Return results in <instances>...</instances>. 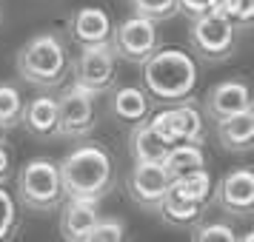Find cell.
<instances>
[{
	"label": "cell",
	"mask_w": 254,
	"mask_h": 242,
	"mask_svg": "<svg viewBox=\"0 0 254 242\" xmlns=\"http://www.w3.org/2000/svg\"><path fill=\"white\" fill-rule=\"evenodd\" d=\"M143 66V89L163 105L191 100L200 83L197 60L183 48H154Z\"/></svg>",
	"instance_id": "cell-1"
},
{
	"label": "cell",
	"mask_w": 254,
	"mask_h": 242,
	"mask_svg": "<svg viewBox=\"0 0 254 242\" xmlns=\"http://www.w3.org/2000/svg\"><path fill=\"white\" fill-rule=\"evenodd\" d=\"M63 194L80 199H100L115 185V160L100 143H83L58 162Z\"/></svg>",
	"instance_id": "cell-2"
},
{
	"label": "cell",
	"mask_w": 254,
	"mask_h": 242,
	"mask_svg": "<svg viewBox=\"0 0 254 242\" xmlns=\"http://www.w3.org/2000/svg\"><path fill=\"white\" fill-rule=\"evenodd\" d=\"M14 71L17 77L35 89H58L63 86V80L71 74V57L66 43L52 32L35 35L32 40H26L23 46L17 48L14 57Z\"/></svg>",
	"instance_id": "cell-3"
},
{
	"label": "cell",
	"mask_w": 254,
	"mask_h": 242,
	"mask_svg": "<svg viewBox=\"0 0 254 242\" xmlns=\"http://www.w3.org/2000/svg\"><path fill=\"white\" fill-rule=\"evenodd\" d=\"M14 183H17V202L35 214L58 211L60 202L66 199L58 162L46 160V157H35L26 165H20Z\"/></svg>",
	"instance_id": "cell-4"
},
{
	"label": "cell",
	"mask_w": 254,
	"mask_h": 242,
	"mask_svg": "<svg viewBox=\"0 0 254 242\" xmlns=\"http://www.w3.org/2000/svg\"><path fill=\"white\" fill-rule=\"evenodd\" d=\"M234 26L226 23L217 14H197L191 17V29H189V46L203 63H223L234 54L237 37H234Z\"/></svg>",
	"instance_id": "cell-5"
},
{
	"label": "cell",
	"mask_w": 254,
	"mask_h": 242,
	"mask_svg": "<svg viewBox=\"0 0 254 242\" xmlns=\"http://www.w3.org/2000/svg\"><path fill=\"white\" fill-rule=\"evenodd\" d=\"M58 120H60V137L83 140L89 137L97 126V94L83 89L77 83L66 86L58 97Z\"/></svg>",
	"instance_id": "cell-6"
},
{
	"label": "cell",
	"mask_w": 254,
	"mask_h": 242,
	"mask_svg": "<svg viewBox=\"0 0 254 242\" xmlns=\"http://www.w3.org/2000/svg\"><path fill=\"white\" fill-rule=\"evenodd\" d=\"M109 46H112V51H115V57L140 66L154 48L160 46L157 23H154V20H146V17H140V14H131V17L120 20V23L112 29V40H109Z\"/></svg>",
	"instance_id": "cell-7"
},
{
	"label": "cell",
	"mask_w": 254,
	"mask_h": 242,
	"mask_svg": "<svg viewBox=\"0 0 254 242\" xmlns=\"http://www.w3.org/2000/svg\"><path fill=\"white\" fill-rule=\"evenodd\" d=\"M149 123L169 145H174V143H200L203 145V137H206L203 111L197 105H191V100L163 105Z\"/></svg>",
	"instance_id": "cell-8"
},
{
	"label": "cell",
	"mask_w": 254,
	"mask_h": 242,
	"mask_svg": "<svg viewBox=\"0 0 254 242\" xmlns=\"http://www.w3.org/2000/svg\"><path fill=\"white\" fill-rule=\"evenodd\" d=\"M71 74L77 86L89 89L92 94H106L115 89L117 80V57L112 46H83L80 54L71 60Z\"/></svg>",
	"instance_id": "cell-9"
},
{
	"label": "cell",
	"mask_w": 254,
	"mask_h": 242,
	"mask_svg": "<svg viewBox=\"0 0 254 242\" xmlns=\"http://www.w3.org/2000/svg\"><path fill=\"white\" fill-rule=\"evenodd\" d=\"M169 185H172V177L163 168V162H134L126 177V191L131 202L146 211H157Z\"/></svg>",
	"instance_id": "cell-10"
},
{
	"label": "cell",
	"mask_w": 254,
	"mask_h": 242,
	"mask_svg": "<svg viewBox=\"0 0 254 242\" xmlns=\"http://www.w3.org/2000/svg\"><path fill=\"white\" fill-rule=\"evenodd\" d=\"M214 199L226 214L249 217L254 211V174L252 168H234L223 174V180L214 188Z\"/></svg>",
	"instance_id": "cell-11"
},
{
	"label": "cell",
	"mask_w": 254,
	"mask_h": 242,
	"mask_svg": "<svg viewBox=\"0 0 254 242\" xmlns=\"http://www.w3.org/2000/svg\"><path fill=\"white\" fill-rule=\"evenodd\" d=\"M252 108V92H249V83L246 80H223L217 86H211L203 100V111L208 120H223L229 114L246 111Z\"/></svg>",
	"instance_id": "cell-12"
},
{
	"label": "cell",
	"mask_w": 254,
	"mask_h": 242,
	"mask_svg": "<svg viewBox=\"0 0 254 242\" xmlns=\"http://www.w3.org/2000/svg\"><path fill=\"white\" fill-rule=\"evenodd\" d=\"M60 237L69 242H83L86 231L92 228L94 222L100 219V208L97 199H80V196H66L60 202Z\"/></svg>",
	"instance_id": "cell-13"
},
{
	"label": "cell",
	"mask_w": 254,
	"mask_h": 242,
	"mask_svg": "<svg viewBox=\"0 0 254 242\" xmlns=\"http://www.w3.org/2000/svg\"><path fill=\"white\" fill-rule=\"evenodd\" d=\"M112 17L100 6H83L71 17V40L77 46H103L112 40Z\"/></svg>",
	"instance_id": "cell-14"
},
{
	"label": "cell",
	"mask_w": 254,
	"mask_h": 242,
	"mask_svg": "<svg viewBox=\"0 0 254 242\" xmlns=\"http://www.w3.org/2000/svg\"><path fill=\"white\" fill-rule=\"evenodd\" d=\"M206 205L208 202H200V199H194L191 194H186L177 183H172L166 188L160 205H157V214H160L169 225H174V228H189V225H194L197 219L203 217Z\"/></svg>",
	"instance_id": "cell-15"
},
{
	"label": "cell",
	"mask_w": 254,
	"mask_h": 242,
	"mask_svg": "<svg viewBox=\"0 0 254 242\" xmlns=\"http://www.w3.org/2000/svg\"><path fill=\"white\" fill-rule=\"evenodd\" d=\"M20 123L26 131L37 140H55L60 137V120H58V97L52 94H37L35 100L23 105Z\"/></svg>",
	"instance_id": "cell-16"
},
{
	"label": "cell",
	"mask_w": 254,
	"mask_h": 242,
	"mask_svg": "<svg viewBox=\"0 0 254 242\" xmlns=\"http://www.w3.org/2000/svg\"><path fill=\"white\" fill-rule=\"evenodd\" d=\"M214 131H217L220 145L231 154H246V151L254 148V111L246 108V111H237V114H229L214 123Z\"/></svg>",
	"instance_id": "cell-17"
},
{
	"label": "cell",
	"mask_w": 254,
	"mask_h": 242,
	"mask_svg": "<svg viewBox=\"0 0 254 242\" xmlns=\"http://www.w3.org/2000/svg\"><path fill=\"white\" fill-rule=\"evenodd\" d=\"M169 148L172 145L151 128L149 120L134 123L131 134H128V151H131V160L134 162H163Z\"/></svg>",
	"instance_id": "cell-18"
},
{
	"label": "cell",
	"mask_w": 254,
	"mask_h": 242,
	"mask_svg": "<svg viewBox=\"0 0 254 242\" xmlns=\"http://www.w3.org/2000/svg\"><path fill=\"white\" fill-rule=\"evenodd\" d=\"M163 168L169 171L172 180H180L186 174H194L206 168V154L200 143H174L163 157Z\"/></svg>",
	"instance_id": "cell-19"
},
{
	"label": "cell",
	"mask_w": 254,
	"mask_h": 242,
	"mask_svg": "<svg viewBox=\"0 0 254 242\" xmlns=\"http://www.w3.org/2000/svg\"><path fill=\"white\" fill-rule=\"evenodd\" d=\"M112 114L123 123H140L149 117V94L137 86H120L112 92Z\"/></svg>",
	"instance_id": "cell-20"
},
{
	"label": "cell",
	"mask_w": 254,
	"mask_h": 242,
	"mask_svg": "<svg viewBox=\"0 0 254 242\" xmlns=\"http://www.w3.org/2000/svg\"><path fill=\"white\" fill-rule=\"evenodd\" d=\"M208 12L223 17L234 29H249L254 20V0H211Z\"/></svg>",
	"instance_id": "cell-21"
},
{
	"label": "cell",
	"mask_w": 254,
	"mask_h": 242,
	"mask_svg": "<svg viewBox=\"0 0 254 242\" xmlns=\"http://www.w3.org/2000/svg\"><path fill=\"white\" fill-rule=\"evenodd\" d=\"M23 94L17 86L12 83H0V128L3 131H9L20 123V117H23Z\"/></svg>",
	"instance_id": "cell-22"
},
{
	"label": "cell",
	"mask_w": 254,
	"mask_h": 242,
	"mask_svg": "<svg viewBox=\"0 0 254 242\" xmlns=\"http://www.w3.org/2000/svg\"><path fill=\"white\" fill-rule=\"evenodd\" d=\"M128 3H131L134 14L146 17V20H154V23H166L174 14H180L177 0H128Z\"/></svg>",
	"instance_id": "cell-23"
},
{
	"label": "cell",
	"mask_w": 254,
	"mask_h": 242,
	"mask_svg": "<svg viewBox=\"0 0 254 242\" xmlns=\"http://www.w3.org/2000/svg\"><path fill=\"white\" fill-rule=\"evenodd\" d=\"M20 225V211H17V199H14L3 185H0V240H9Z\"/></svg>",
	"instance_id": "cell-24"
},
{
	"label": "cell",
	"mask_w": 254,
	"mask_h": 242,
	"mask_svg": "<svg viewBox=\"0 0 254 242\" xmlns=\"http://www.w3.org/2000/svg\"><path fill=\"white\" fill-rule=\"evenodd\" d=\"M123 231H126V225L120 222V219H97L92 228L86 231V237H83V242H120L123 240Z\"/></svg>",
	"instance_id": "cell-25"
},
{
	"label": "cell",
	"mask_w": 254,
	"mask_h": 242,
	"mask_svg": "<svg viewBox=\"0 0 254 242\" xmlns=\"http://www.w3.org/2000/svg\"><path fill=\"white\" fill-rule=\"evenodd\" d=\"M194 242H234V228L226 222H206L191 231Z\"/></svg>",
	"instance_id": "cell-26"
},
{
	"label": "cell",
	"mask_w": 254,
	"mask_h": 242,
	"mask_svg": "<svg viewBox=\"0 0 254 242\" xmlns=\"http://www.w3.org/2000/svg\"><path fill=\"white\" fill-rule=\"evenodd\" d=\"M177 9L189 17H197V14H206L211 9V0H177Z\"/></svg>",
	"instance_id": "cell-27"
},
{
	"label": "cell",
	"mask_w": 254,
	"mask_h": 242,
	"mask_svg": "<svg viewBox=\"0 0 254 242\" xmlns=\"http://www.w3.org/2000/svg\"><path fill=\"white\" fill-rule=\"evenodd\" d=\"M9 171H12V157H9V148H6V143H0V185L6 183Z\"/></svg>",
	"instance_id": "cell-28"
},
{
	"label": "cell",
	"mask_w": 254,
	"mask_h": 242,
	"mask_svg": "<svg viewBox=\"0 0 254 242\" xmlns=\"http://www.w3.org/2000/svg\"><path fill=\"white\" fill-rule=\"evenodd\" d=\"M0 20H3V0H0Z\"/></svg>",
	"instance_id": "cell-29"
},
{
	"label": "cell",
	"mask_w": 254,
	"mask_h": 242,
	"mask_svg": "<svg viewBox=\"0 0 254 242\" xmlns=\"http://www.w3.org/2000/svg\"><path fill=\"white\" fill-rule=\"evenodd\" d=\"M0 143H3V128H0Z\"/></svg>",
	"instance_id": "cell-30"
}]
</instances>
